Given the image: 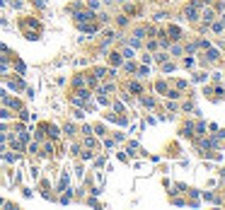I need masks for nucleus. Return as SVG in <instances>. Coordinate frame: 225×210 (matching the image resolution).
<instances>
[{
	"label": "nucleus",
	"mask_w": 225,
	"mask_h": 210,
	"mask_svg": "<svg viewBox=\"0 0 225 210\" xmlns=\"http://www.w3.org/2000/svg\"><path fill=\"white\" fill-rule=\"evenodd\" d=\"M199 5H201V3H191L189 7H186V17H191V20H194V17H196V10H199Z\"/></svg>",
	"instance_id": "f257e3e1"
},
{
	"label": "nucleus",
	"mask_w": 225,
	"mask_h": 210,
	"mask_svg": "<svg viewBox=\"0 0 225 210\" xmlns=\"http://www.w3.org/2000/svg\"><path fill=\"white\" fill-rule=\"evenodd\" d=\"M203 20H206V22H211V20H213V12H211V10H206V12H203Z\"/></svg>",
	"instance_id": "f03ea898"
}]
</instances>
